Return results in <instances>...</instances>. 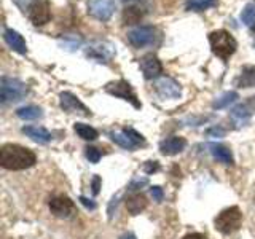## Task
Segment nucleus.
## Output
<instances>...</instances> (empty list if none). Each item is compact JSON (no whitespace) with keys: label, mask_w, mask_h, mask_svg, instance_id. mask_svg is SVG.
<instances>
[{"label":"nucleus","mask_w":255,"mask_h":239,"mask_svg":"<svg viewBox=\"0 0 255 239\" xmlns=\"http://www.w3.org/2000/svg\"><path fill=\"white\" fill-rule=\"evenodd\" d=\"M185 147H187L185 139L179 137V135H172V137H167L166 140L159 143V151L166 156H174V155H179Z\"/></svg>","instance_id":"4468645a"},{"label":"nucleus","mask_w":255,"mask_h":239,"mask_svg":"<svg viewBox=\"0 0 255 239\" xmlns=\"http://www.w3.org/2000/svg\"><path fill=\"white\" fill-rule=\"evenodd\" d=\"M239 98L238 96V93L236 91H228V93H223L220 98H217L214 101V104H212V107L214 109H225V107H228L230 104H233L236 99Z\"/></svg>","instance_id":"a878e982"},{"label":"nucleus","mask_w":255,"mask_h":239,"mask_svg":"<svg viewBox=\"0 0 255 239\" xmlns=\"http://www.w3.org/2000/svg\"><path fill=\"white\" fill-rule=\"evenodd\" d=\"M254 114H255V96L254 98H249L246 102L239 104L238 107L231 110V117L239 120V121H244V120H247Z\"/></svg>","instance_id":"f3484780"},{"label":"nucleus","mask_w":255,"mask_h":239,"mask_svg":"<svg viewBox=\"0 0 255 239\" xmlns=\"http://www.w3.org/2000/svg\"><path fill=\"white\" fill-rule=\"evenodd\" d=\"M211 153H212L214 158H217L219 161L223 163V164H230V166L235 164L233 153H231V150L228 147H225V145H220V143H212Z\"/></svg>","instance_id":"6ab92c4d"},{"label":"nucleus","mask_w":255,"mask_h":239,"mask_svg":"<svg viewBox=\"0 0 255 239\" xmlns=\"http://www.w3.org/2000/svg\"><path fill=\"white\" fill-rule=\"evenodd\" d=\"M27 16L32 24L35 26H43L51 18V11H50V3L48 0H34L30 2L27 6Z\"/></svg>","instance_id":"423d86ee"},{"label":"nucleus","mask_w":255,"mask_h":239,"mask_svg":"<svg viewBox=\"0 0 255 239\" xmlns=\"http://www.w3.org/2000/svg\"><path fill=\"white\" fill-rule=\"evenodd\" d=\"M128 40L135 48H143L147 45H151L155 40V29L151 26H140L128 34Z\"/></svg>","instance_id":"9d476101"},{"label":"nucleus","mask_w":255,"mask_h":239,"mask_svg":"<svg viewBox=\"0 0 255 239\" xmlns=\"http://www.w3.org/2000/svg\"><path fill=\"white\" fill-rule=\"evenodd\" d=\"M150 193L153 196V199L156 203H161L163 198H164V193H163V188L161 187H151L150 188Z\"/></svg>","instance_id":"7c9ffc66"},{"label":"nucleus","mask_w":255,"mask_h":239,"mask_svg":"<svg viewBox=\"0 0 255 239\" xmlns=\"http://www.w3.org/2000/svg\"><path fill=\"white\" fill-rule=\"evenodd\" d=\"M80 201H82V204L86 207V209H91V211L96 209V203L93 201V199H88L85 196H80Z\"/></svg>","instance_id":"72a5a7b5"},{"label":"nucleus","mask_w":255,"mask_h":239,"mask_svg":"<svg viewBox=\"0 0 255 239\" xmlns=\"http://www.w3.org/2000/svg\"><path fill=\"white\" fill-rule=\"evenodd\" d=\"M99 188H101V177H99V175H94V179H93V195H98Z\"/></svg>","instance_id":"f704fd0d"},{"label":"nucleus","mask_w":255,"mask_h":239,"mask_svg":"<svg viewBox=\"0 0 255 239\" xmlns=\"http://www.w3.org/2000/svg\"><path fill=\"white\" fill-rule=\"evenodd\" d=\"M120 239H135V236L132 233H125L123 236H120Z\"/></svg>","instance_id":"e433bc0d"},{"label":"nucleus","mask_w":255,"mask_h":239,"mask_svg":"<svg viewBox=\"0 0 255 239\" xmlns=\"http://www.w3.org/2000/svg\"><path fill=\"white\" fill-rule=\"evenodd\" d=\"M115 8H117L115 0H90L88 2V13L99 21L110 19Z\"/></svg>","instance_id":"0eeeda50"},{"label":"nucleus","mask_w":255,"mask_h":239,"mask_svg":"<svg viewBox=\"0 0 255 239\" xmlns=\"http://www.w3.org/2000/svg\"><path fill=\"white\" fill-rule=\"evenodd\" d=\"M142 18H143V13L137 6L126 8L125 13H123V22L125 24H137V22H140Z\"/></svg>","instance_id":"b1692460"},{"label":"nucleus","mask_w":255,"mask_h":239,"mask_svg":"<svg viewBox=\"0 0 255 239\" xmlns=\"http://www.w3.org/2000/svg\"><path fill=\"white\" fill-rule=\"evenodd\" d=\"M16 115L21 120H37L42 117V109L37 106H26L16 110Z\"/></svg>","instance_id":"5701e85b"},{"label":"nucleus","mask_w":255,"mask_h":239,"mask_svg":"<svg viewBox=\"0 0 255 239\" xmlns=\"http://www.w3.org/2000/svg\"><path fill=\"white\" fill-rule=\"evenodd\" d=\"M106 91L112 96H115V98H120L123 101H128L131 102L135 109H140V102L137 99V96H135L132 86L126 82V80H118V82H112L106 86Z\"/></svg>","instance_id":"39448f33"},{"label":"nucleus","mask_w":255,"mask_h":239,"mask_svg":"<svg viewBox=\"0 0 255 239\" xmlns=\"http://www.w3.org/2000/svg\"><path fill=\"white\" fill-rule=\"evenodd\" d=\"M183 239H207V236L203 233H191V235H187Z\"/></svg>","instance_id":"c9c22d12"},{"label":"nucleus","mask_w":255,"mask_h":239,"mask_svg":"<svg viewBox=\"0 0 255 239\" xmlns=\"http://www.w3.org/2000/svg\"><path fill=\"white\" fill-rule=\"evenodd\" d=\"M110 139L114 140L115 143H118L120 147H123V148H126V150H134L135 147V143L129 139V135H128L125 131H122V132H110Z\"/></svg>","instance_id":"4be33fe9"},{"label":"nucleus","mask_w":255,"mask_h":239,"mask_svg":"<svg viewBox=\"0 0 255 239\" xmlns=\"http://www.w3.org/2000/svg\"><path fill=\"white\" fill-rule=\"evenodd\" d=\"M50 211L59 219H69L75 214V204L69 196H54L50 201Z\"/></svg>","instance_id":"9b49d317"},{"label":"nucleus","mask_w":255,"mask_h":239,"mask_svg":"<svg viewBox=\"0 0 255 239\" xmlns=\"http://www.w3.org/2000/svg\"><path fill=\"white\" fill-rule=\"evenodd\" d=\"M215 5L217 0H187V10L190 11H204Z\"/></svg>","instance_id":"393cba45"},{"label":"nucleus","mask_w":255,"mask_h":239,"mask_svg":"<svg viewBox=\"0 0 255 239\" xmlns=\"http://www.w3.org/2000/svg\"><path fill=\"white\" fill-rule=\"evenodd\" d=\"M207 135H214V137H223V135H225V129L220 127V126H214V127H211L209 131H207Z\"/></svg>","instance_id":"2f4dec72"},{"label":"nucleus","mask_w":255,"mask_h":239,"mask_svg":"<svg viewBox=\"0 0 255 239\" xmlns=\"http://www.w3.org/2000/svg\"><path fill=\"white\" fill-rule=\"evenodd\" d=\"M22 132L37 143H48L51 140V132L42 126H24Z\"/></svg>","instance_id":"dca6fc26"},{"label":"nucleus","mask_w":255,"mask_h":239,"mask_svg":"<svg viewBox=\"0 0 255 239\" xmlns=\"http://www.w3.org/2000/svg\"><path fill=\"white\" fill-rule=\"evenodd\" d=\"M86 56L98 62H110V59L115 56V48L109 42H93L88 46Z\"/></svg>","instance_id":"6e6552de"},{"label":"nucleus","mask_w":255,"mask_h":239,"mask_svg":"<svg viewBox=\"0 0 255 239\" xmlns=\"http://www.w3.org/2000/svg\"><path fill=\"white\" fill-rule=\"evenodd\" d=\"M128 135H129V139L135 143V145H145V139H143V135L142 134H139L135 129H132V127H125L123 129Z\"/></svg>","instance_id":"c85d7f7f"},{"label":"nucleus","mask_w":255,"mask_h":239,"mask_svg":"<svg viewBox=\"0 0 255 239\" xmlns=\"http://www.w3.org/2000/svg\"><path fill=\"white\" fill-rule=\"evenodd\" d=\"M61 45L69 51H75L80 48V45H82V38L78 35H64L61 38Z\"/></svg>","instance_id":"bb28decb"},{"label":"nucleus","mask_w":255,"mask_h":239,"mask_svg":"<svg viewBox=\"0 0 255 239\" xmlns=\"http://www.w3.org/2000/svg\"><path fill=\"white\" fill-rule=\"evenodd\" d=\"M74 129L78 134V137H82L83 140H96V139H98V131H96L94 127H91L90 124L75 123Z\"/></svg>","instance_id":"412c9836"},{"label":"nucleus","mask_w":255,"mask_h":239,"mask_svg":"<svg viewBox=\"0 0 255 239\" xmlns=\"http://www.w3.org/2000/svg\"><path fill=\"white\" fill-rule=\"evenodd\" d=\"M3 40H5L6 45L10 46L13 51L19 53V54H26L27 53L26 40L22 38V35L19 34V32H16L13 29H6L3 32Z\"/></svg>","instance_id":"2eb2a0df"},{"label":"nucleus","mask_w":255,"mask_h":239,"mask_svg":"<svg viewBox=\"0 0 255 239\" xmlns=\"http://www.w3.org/2000/svg\"><path fill=\"white\" fill-rule=\"evenodd\" d=\"M155 88H156V93L161 96V98H166V99H177L182 93L180 85L171 77L159 78L155 85Z\"/></svg>","instance_id":"f8f14e48"},{"label":"nucleus","mask_w":255,"mask_h":239,"mask_svg":"<svg viewBox=\"0 0 255 239\" xmlns=\"http://www.w3.org/2000/svg\"><path fill=\"white\" fill-rule=\"evenodd\" d=\"M59 104H61V109L64 112H69V114H80V115H85V117H90L91 112L88 109L85 104L80 101L77 96H74L72 93H61L59 96Z\"/></svg>","instance_id":"1a4fd4ad"},{"label":"nucleus","mask_w":255,"mask_h":239,"mask_svg":"<svg viewBox=\"0 0 255 239\" xmlns=\"http://www.w3.org/2000/svg\"><path fill=\"white\" fill-rule=\"evenodd\" d=\"M147 198L143 196L142 193H135V195H131L129 198L126 199V209L131 215H139L140 212H143L147 209Z\"/></svg>","instance_id":"a211bd4d"},{"label":"nucleus","mask_w":255,"mask_h":239,"mask_svg":"<svg viewBox=\"0 0 255 239\" xmlns=\"http://www.w3.org/2000/svg\"><path fill=\"white\" fill-rule=\"evenodd\" d=\"M139 66H140V70H142L143 77H145L147 80L156 78V77L163 72L161 61H159L155 54H145V56H143V58L140 59Z\"/></svg>","instance_id":"ddd939ff"},{"label":"nucleus","mask_w":255,"mask_h":239,"mask_svg":"<svg viewBox=\"0 0 255 239\" xmlns=\"http://www.w3.org/2000/svg\"><path fill=\"white\" fill-rule=\"evenodd\" d=\"M123 2H135V0H123Z\"/></svg>","instance_id":"4c0bfd02"},{"label":"nucleus","mask_w":255,"mask_h":239,"mask_svg":"<svg viewBox=\"0 0 255 239\" xmlns=\"http://www.w3.org/2000/svg\"><path fill=\"white\" fill-rule=\"evenodd\" d=\"M102 153H101V150L99 148H96V147H86V158L90 159V163H99V159H101Z\"/></svg>","instance_id":"c756f323"},{"label":"nucleus","mask_w":255,"mask_h":239,"mask_svg":"<svg viewBox=\"0 0 255 239\" xmlns=\"http://www.w3.org/2000/svg\"><path fill=\"white\" fill-rule=\"evenodd\" d=\"M209 43L212 48V53L215 56H219L220 59H230L235 54L238 43L235 37L230 34L228 30H214L209 34Z\"/></svg>","instance_id":"f03ea898"},{"label":"nucleus","mask_w":255,"mask_h":239,"mask_svg":"<svg viewBox=\"0 0 255 239\" xmlns=\"http://www.w3.org/2000/svg\"><path fill=\"white\" fill-rule=\"evenodd\" d=\"M241 19L246 26H255V5H246V8L241 13Z\"/></svg>","instance_id":"cd10ccee"},{"label":"nucleus","mask_w":255,"mask_h":239,"mask_svg":"<svg viewBox=\"0 0 255 239\" xmlns=\"http://www.w3.org/2000/svg\"><path fill=\"white\" fill-rule=\"evenodd\" d=\"M26 93H27V86L21 80L11 77H2V83H0V101L3 104L19 101L26 96Z\"/></svg>","instance_id":"20e7f679"},{"label":"nucleus","mask_w":255,"mask_h":239,"mask_svg":"<svg viewBox=\"0 0 255 239\" xmlns=\"http://www.w3.org/2000/svg\"><path fill=\"white\" fill-rule=\"evenodd\" d=\"M238 88H252L255 86V66H246L239 77L236 78Z\"/></svg>","instance_id":"aec40b11"},{"label":"nucleus","mask_w":255,"mask_h":239,"mask_svg":"<svg viewBox=\"0 0 255 239\" xmlns=\"http://www.w3.org/2000/svg\"><path fill=\"white\" fill-rule=\"evenodd\" d=\"M37 163V156L32 150L18 145V143H5L0 148V164L8 171L29 169Z\"/></svg>","instance_id":"f257e3e1"},{"label":"nucleus","mask_w":255,"mask_h":239,"mask_svg":"<svg viewBox=\"0 0 255 239\" xmlns=\"http://www.w3.org/2000/svg\"><path fill=\"white\" fill-rule=\"evenodd\" d=\"M158 169H159L158 161H147V164H145V172H147V174L156 172Z\"/></svg>","instance_id":"473e14b6"},{"label":"nucleus","mask_w":255,"mask_h":239,"mask_svg":"<svg viewBox=\"0 0 255 239\" xmlns=\"http://www.w3.org/2000/svg\"><path fill=\"white\" fill-rule=\"evenodd\" d=\"M243 225V214L239 207L233 206L228 209H223L217 217H215V228H217L222 235H231L238 231Z\"/></svg>","instance_id":"7ed1b4c3"}]
</instances>
